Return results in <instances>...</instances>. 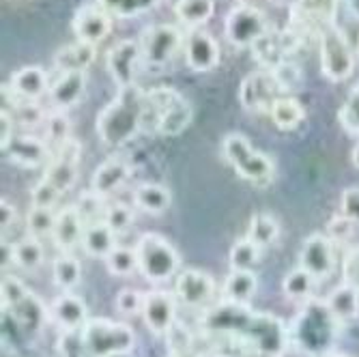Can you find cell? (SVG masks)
Masks as SVG:
<instances>
[{
	"mask_svg": "<svg viewBox=\"0 0 359 357\" xmlns=\"http://www.w3.org/2000/svg\"><path fill=\"white\" fill-rule=\"evenodd\" d=\"M147 90L132 84L118 88V95L97 116V136L106 147H123L144 132Z\"/></svg>",
	"mask_w": 359,
	"mask_h": 357,
	"instance_id": "cell-1",
	"label": "cell"
},
{
	"mask_svg": "<svg viewBox=\"0 0 359 357\" xmlns=\"http://www.w3.org/2000/svg\"><path fill=\"white\" fill-rule=\"evenodd\" d=\"M342 323L334 316L325 299H308L304 302L299 314L292 321L288 332L290 342L302 353L310 357H320L334 351V344L340 336Z\"/></svg>",
	"mask_w": 359,
	"mask_h": 357,
	"instance_id": "cell-2",
	"label": "cell"
},
{
	"mask_svg": "<svg viewBox=\"0 0 359 357\" xmlns=\"http://www.w3.org/2000/svg\"><path fill=\"white\" fill-rule=\"evenodd\" d=\"M194 119V108L175 88H151L147 90L144 108V132L161 136H179Z\"/></svg>",
	"mask_w": 359,
	"mask_h": 357,
	"instance_id": "cell-3",
	"label": "cell"
},
{
	"mask_svg": "<svg viewBox=\"0 0 359 357\" xmlns=\"http://www.w3.org/2000/svg\"><path fill=\"white\" fill-rule=\"evenodd\" d=\"M80 336L88 357H121L132 353L136 346L134 330L125 323L108 318H88Z\"/></svg>",
	"mask_w": 359,
	"mask_h": 357,
	"instance_id": "cell-4",
	"label": "cell"
},
{
	"mask_svg": "<svg viewBox=\"0 0 359 357\" xmlns=\"http://www.w3.org/2000/svg\"><path fill=\"white\" fill-rule=\"evenodd\" d=\"M138 271L144 280L159 284L177 276L181 267V256L175 245L157 233H144L136 243Z\"/></svg>",
	"mask_w": 359,
	"mask_h": 357,
	"instance_id": "cell-5",
	"label": "cell"
},
{
	"mask_svg": "<svg viewBox=\"0 0 359 357\" xmlns=\"http://www.w3.org/2000/svg\"><path fill=\"white\" fill-rule=\"evenodd\" d=\"M224 155L235 173L254 183V185H269L276 175V166L269 155L260 153L252 147V142L241 134H228L222 142Z\"/></svg>",
	"mask_w": 359,
	"mask_h": 357,
	"instance_id": "cell-6",
	"label": "cell"
},
{
	"mask_svg": "<svg viewBox=\"0 0 359 357\" xmlns=\"http://www.w3.org/2000/svg\"><path fill=\"white\" fill-rule=\"evenodd\" d=\"M318 46H320V69L323 76L332 82L346 80L355 69V56L348 46L344 30L336 24L323 28L318 32Z\"/></svg>",
	"mask_w": 359,
	"mask_h": 357,
	"instance_id": "cell-7",
	"label": "cell"
},
{
	"mask_svg": "<svg viewBox=\"0 0 359 357\" xmlns=\"http://www.w3.org/2000/svg\"><path fill=\"white\" fill-rule=\"evenodd\" d=\"M288 342H290L288 330L276 314L252 310V316L241 336L243 349H260V351H267V353L282 357Z\"/></svg>",
	"mask_w": 359,
	"mask_h": 357,
	"instance_id": "cell-8",
	"label": "cell"
},
{
	"mask_svg": "<svg viewBox=\"0 0 359 357\" xmlns=\"http://www.w3.org/2000/svg\"><path fill=\"white\" fill-rule=\"evenodd\" d=\"M183 46V32L172 24H157L142 32L140 50L142 62L151 69H161L179 54Z\"/></svg>",
	"mask_w": 359,
	"mask_h": 357,
	"instance_id": "cell-9",
	"label": "cell"
},
{
	"mask_svg": "<svg viewBox=\"0 0 359 357\" xmlns=\"http://www.w3.org/2000/svg\"><path fill=\"white\" fill-rule=\"evenodd\" d=\"M306 39L308 37L302 35V32L292 26L282 28V30H267L265 35L252 46V54L263 65V69H273L280 62L290 60V56L295 52H299Z\"/></svg>",
	"mask_w": 359,
	"mask_h": 357,
	"instance_id": "cell-10",
	"label": "cell"
},
{
	"mask_svg": "<svg viewBox=\"0 0 359 357\" xmlns=\"http://www.w3.org/2000/svg\"><path fill=\"white\" fill-rule=\"evenodd\" d=\"M280 97H284V88L271 69L250 74L239 86L241 106L252 114H269Z\"/></svg>",
	"mask_w": 359,
	"mask_h": 357,
	"instance_id": "cell-11",
	"label": "cell"
},
{
	"mask_svg": "<svg viewBox=\"0 0 359 357\" xmlns=\"http://www.w3.org/2000/svg\"><path fill=\"white\" fill-rule=\"evenodd\" d=\"M267 30V18L263 15V11L250 5H237L233 11H228L224 22V32L228 41L239 48H252Z\"/></svg>",
	"mask_w": 359,
	"mask_h": 357,
	"instance_id": "cell-12",
	"label": "cell"
},
{
	"mask_svg": "<svg viewBox=\"0 0 359 357\" xmlns=\"http://www.w3.org/2000/svg\"><path fill=\"white\" fill-rule=\"evenodd\" d=\"M80 155H82L80 142L76 138H69L67 142H62L60 147H56V153L50 159L46 175H43V181L50 183L60 194V196H62V194H67L78 181Z\"/></svg>",
	"mask_w": 359,
	"mask_h": 357,
	"instance_id": "cell-13",
	"label": "cell"
},
{
	"mask_svg": "<svg viewBox=\"0 0 359 357\" xmlns=\"http://www.w3.org/2000/svg\"><path fill=\"white\" fill-rule=\"evenodd\" d=\"M338 13V0H295L290 9V26L302 35H316L334 24Z\"/></svg>",
	"mask_w": 359,
	"mask_h": 357,
	"instance_id": "cell-14",
	"label": "cell"
},
{
	"mask_svg": "<svg viewBox=\"0 0 359 357\" xmlns=\"http://www.w3.org/2000/svg\"><path fill=\"white\" fill-rule=\"evenodd\" d=\"M299 267L316 282L330 278L336 269V250L327 235H310L299 252Z\"/></svg>",
	"mask_w": 359,
	"mask_h": 357,
	"instance_id": "cell-15",
	"label": "cell"
},
{
	"mask_svg": "<svg viewBox=\"0 0 359 357\" xmlns=\"http://www.w3.org/2000/svg\"><path fill=\"white\" fill-rule=\"evenodd\" d=\"M140 62H142V50H140V41L136 39L118 41L106 56V67L118 88L136 84Z\"/></svg>",
	"mask_w": 359,
	"mask_h": 357,
	"instance_id": "cell-16",
	"label": "cell"
},
{
	"mask_svg": "<svg viewBox=\"0 0 359 357\" xmlns=\"http://www.w3.org/2000/svg\"><path fill=\"white\" fill-rule=\"evenodd\" d=\"M175 295L187 308H207L215 295V280L203 269H185L177 276Z\"/></svg>",
	"mask_w": 359,
	"mask_h": 357,
	"instance_id": "cell-17",
	"label": "cell"
},
{
	"mask_svg": "<svg viewBox=\"0 0 359 357\" xmlns=\"http://www.w3.org/2000/svg\"><path fill=\"white\" fill-rule=\"evenodd\" d=\"M140 314L151 334L168 336L177 323V304L166 290H151V293H144Z\"/></svg>",
	"mask_w": 359,
	"mask_h": 357,
	"instance_id": "cell-18",
	"label": "cell"
},
{
	"mask_svg": "<svg viewBox=\"0 0 359 357\" xmlns=\"http://www.w3.org/2000/svg\"><path fill=\"white\" fill-rule=\"evenodd\" d=\"M72 28H74V35L78 37V41L100 43L110 35L112 20H110V13L104 11L100 5L86 3L76 11V15L72 20Z\"/></svg>",
	"mask_w": 359,
	"mask_h": 357,
	"instance_id": "cell-19",
	"label": "cell"
},
{
	"mask_svg": "<svg viewBox=\"0 0 359 357\" xmlns=\"http://www.w3.org/2000/svg\"><path fill=\"white\" fill-rule=\"evenodd\" d=\"M185 60L189 69L205 74L217 67L219 62V46L205 30H194L185 41Z\"/></svg>",
	"mask_w": 359,
	"mask_h": 357,
	"instance_id": "cell-20",
	"label": "cell"
},
{
	"mask_svg": "<svg viewBox=\"0 0 359 357\" xmlns=\"http://www.w3.org/2000/svg\"><path fill=\"white\" fill-rule=\"evenodd\" d=\"M50 318L62 332H78L86 325L88 321V308L78 295L65 293L56 297L50 306Z\"/></svg>",
	"mask_w": 359,
	"mask_h": 357,
	"instance_id": "cell-21",
	"label": "cell"
},
{
	"mask_svg": "<svg viewBox=\"0 0 359 357\" xmlns=\"http://www.w3.org/2000/svg\"><path fill=\"white\" fill-rule=\"evenodd\" d=\"M84 220L78 207H65L60 213H56V224H54V233L52 239L54 243L62 250L69 252L76 245L82 243L84 239Z\"/></svg>",
	"mask_w": 359,
	"mask_h": 357,
	"instance_id": "cell-22",
	"label": "cell"
},
{
	"mask_svg": "<svg viewBox=\"0 0 359 357\" xmlns=\"http://www.w3.org/2000/svg\"><path fill=\"white\" fill-rule=\"evenodd\" d=\"M129 173L132 170H129L125 157H110L95 170L90 179V191H95L102 198H108L110 194H114L129 179Z\"/></svg>",
	"mask_w": 359,
	"mask_h": 357,
	"instance_id": "cell-23",
	"label": "cell"
},
{
	"mask_svg": "<svg viewBox=\"0 0 359 357\" xmlns=\"http://www.w3.org/2000/svg\"><path fill=\"white\" fill-rule=\"evenodd\" d=\"M7 90L18 102H37L48 90V74L41 67H24L11 76Z\"/></svg>",
	"mask_w": 359,
	"mask_h": 357,
	"instance_id": "cell-24",
	"label": "cell"
},
{
	"mask_svg": "<svg viewBox=\"0 0 359 357\" xmlns=\"http://www.w3.org/2000/svg\"><path fill=\"white\" fill-rule=\"evenodd\" d=\"M5 153L13 164L24 166V168H37L52 159L48 144L32 136H15Z\"/></svg>",
	"mask_w": 359,
	"mask_h": 357,
	"instance_id": "cell-25",
	"label": "cell"
},
{
	"mask_svg": "<svg viewBox=\"0 0 359 357\" xmlns=\"http://www.w3.org/2000/svg\"><path fill=\"white\" fill-rule=\"evenodd\" d=\"M7 314L13 318V323L22 332H26V334H39L41 328H43V323H46V318L50 316V310H46V306L41 304V299L37 295L28 293L20 304L9 308Z\"/></svg>",
	"mask_w": 359,
	"mask_h": 357,
	"instance_id": "cell-26",
	"label": "cell"
},
{
	"mask_svg": "<svg viewBox=\"0 0 359 357\" xmlns=\"http://www.w3.org/2000/svg\"><path fill=\"white\" fill-rule=\"evenodd\" d=\"M86 88V74L84 72H72V74H62L56 84L50 88V102L54 110L65 112L72 108L74 104L80 102V97Z\"/></svg>",
	"mask_w": 359,
	"mask_h": 357,
	"instance_id": "cell-27",
	"label": "cell"
},
{
	"mask_svg": "<svg viewBox=\"0 0 359 357\" xmlns=\"http://www.w3.org/2000/svg\"><path fill=\"white\" fill-rule=\"evenodd\" d=\"M97 56V48L95 43H86V41H76L65 46L56 52L54 56V67L60 74H72V72H86L93 60Z\"/></svg>",
	"mask_w": 359,
	"mask_h": 357,
	"instance_id": "cell-28",
	"label": "cell"
},
{
	"mask_svg": "<svg viewBox=\"0 0 359 357\" xmlns=\"http://www.w3.org/2000/svg\"><path fill=\"white\" fill-rule=\"evenodd\" d=\"M82 248L88 256L104 258L106 261V258L112 254V250L116 248V233L106 224V220H97L93 224H86Z\"/></svg>",
	"mask_w": 359,
	"mask_h": 357,
	"instance_id": "cell-29",
	"label": "cell"
},
{
	"mask_svg": "<svg viewBox=\"0 0 359 357\" xmlns=\"http://www.w3.org/2000/svg\"><path fill=\"white\" fill-rule=\"evenodd\" d=\"M258 290V278L250 269H233L224 280V299L248 306Z\"/></svg>",
	"mask_w": 359,
	"mask_h": 357,
	"instance_id": "cell-30",
	"label": "cell"
},
{
	"mask_svg": "<svg viewBox=\"0 0 359 357\" xmlns=\"http://www.w3.org/2000/svg\"><path fill=\"white\" fill-rule=\"evenodd\" d=\"M134 203L149 215H161L172 203L170 189L159 183H140L134 189Z\"/></svg>",
	"mask_w": 359,
	"mask_h": 357,
	"instance_id": "cell-31",
	"label": "cell"
},
{
	"mask_svg": "<svg viewBox=\"0 0 359 357\" xmlns=\"http://www.w3.org/2000/svg\"><path fill=\"white\" fill-rule=\"evenodd\" d=\"M325 302L340 323H351L359 316V293L346 282L336 286Z\"/></svg>",
	"mask_w": 359,
	"mask_h": 357,
	"instance_id": "cell-32",
	"label": "cell"
},
{
	"mask_svg": "<svg viewBox=\"0 0 359 357\" xmlns=\"http://www.w3.org/2000/svg\"><path fill=\"white\" fill-rule=\"evenodd\" d=\"M269 116L276 123V127L284 129V132H290V129H297L306 121V110L299 100L284 95L273 104Z\"/></svg>",
	"mask_w": 359,
	"mask_h": 357,
	"instance_id": "cell-33",
	"label": "cell"
},
{
	"mask_svg": "<svg viewBox=\"0 0 359 357\" xmlns=\"http://www.w3.org/2000/svg\"><path fill=\"white\" fill-rule=\"evenodd\" d=\"M215 13V0H177L175 15L187 26H201Z\"/></svg>",
	"mask_w": 359,
	"mask_h": 357,
	"instance_id": "cell-34",
	"label": "cell"
},
{
	"mask_svg": "<svg viewBox=\"0 0 359 357\" xmlns=\"http://www.w3.org/2000/svg\"><path fill=\"white\" fill-rule=\"evenodd\" d=\"M280 237V224L269 213H254L248 226V239H252L258 248H269Z\"/></svg>",
	"mask_w": 359,
	"mask_h": 357,
	"instance_id": "cell-35",
	"label": "cell"
},
{
	"mask_svg": "<svg viewBox=\"0 0 359 357\" xmlns=\"http://www.w3.org/2000/svg\"><path fill=\"white\" fill-rule=\"evenodd\" d=\"M314 284H316V280L306 269L297 267V269H292L284 276L282 293L292 302H308V299H312Z\"/></svg>",
	"mask_w": 359,
	"mask_h": 357,
	"instance_id": "cell-36",
	"label": "cell"
},
{
	"mask_svg": "<svg viewBox=\"0 0 359 357\" xmlns=\"http://www.w3.org/2000/svg\"><path fill=\"white\" fill-rule=\"evenodd\" d=\"M13 263L20 269L35 271L43 265V245L37 237H26L13 243Z\"/></svg>",
	"mask_w": 359,
	"mask_h": 357,
	"instance_id": "cell-37",
	"label": "cell"
},
{
	"mask_svg": "<svg viewBox=\"0 0 359 357\" xmlns=\"http://www.w3.org/2000/svg\"><path fill=\"white\" fill-rule=\"evenodd\" d=\"M52 276H54V284L62 290H72L74 286L80 284L82 280V265L76 256L72 254H60L56 261H54V267H52Z\"/></svg>",
	"mask_w": 359,
	"mask_h": 357,
	"instance_id": "cell-38",
	"label": "cell"
},
{
	"mask_svg": "<svg viewBox=\"0 0 359 357\" xmlns=\"http://www.w3.org/2000/svg\"><path fill=\"white\" fill-rule=\"evenodd\" d=\"M157 3L159 0H97V5L104 11L116 18H136L140 13L155 9Z\"/></svg>",
	"mask_w": 359,
	"mask_h": 357,
	"instance_id": "cell-39",
	"label": "cell"
},
{
	"mask_svg": "<svg viewBox=\"0 0 359 357\" xmlns=\"http://www.w3.org/2000/svg\"><path fill=\"white\" fill-rule=\"evenodd\" d=\"M54 224H56V213L50 207H30L26 215V229L30 237H48L54 233Z\"/></svg>",
	"mask_w": 359,
	"mask_h": 357,
	"instance_id": "cell-40",
	"label": "cell"
},
{
	"mask_svg": "<svg viewBox=\"0 0 359 357\" xmlns=\"http://www.w3.org/2000/svg\"><path fill=\"white\" fill-rule=\"evenodd\" d=\"M106 267L112 276L125 278L132 276L138 269V256H136V248H114L112 254L106 258Z\"/></svg>",
	"mask_w": 359,
	"mask_h": 357,
	"instance_id": "cell-41",
	"label": "cell"
},
{
	"mask_svg": "<svg viewBox=\"0 0 359 357\" xmlns=\"http://www.w3.org/2000/svg\"><path fill=\"white\" fill-rule=\"evenodd\" d=\"M260 250L252 239H239L233 248H231V256H228V261H231V269H252L258 258H260Z\"/></svg>",
	"mask_w": 359,
	"mask_h": 357,
	"instance_id": "cell-42",
	"label": "cell"
},
{
	"mask_svg": "<svg viewBox=\"0 0 359 357\" xmlns=\"http://www.w3.org/2000/svg\"><path fill=\"white\" fill-rule=\"evenodd\" d=\"M72 123L67 119V114L54 110L52 114H48L46 119V136L54 147H60L62 142H67L72 138Z\"/></svg>",
	"mask_w": 359,
	"mask_h": 357,
	"instance_id": "cell-43",
	"label": "cell"
},
{
	"mask_svg": "<svg viewBox=\"0 0 359 357\" xmlns=\"http://www.w3.org/2000/svg\"><path fill=\"white\" fill-rule=\"evenodd\" d=\"M28 293H30V290L24 286L22 280H18L15 276H5L3 278V284H0V299H3V312H7L15 304H20Z\"/></svg>",
	"mask_w": 359,
	"mask_h": 357,
	"instance_id": "cell-44",
	"label": "cell"
},
{
	"mask_svg": "<svg viewBox=\"0 0 359 357\" xmlns=\"http://www.w3.org/2000/svg\"><path fill=\"white\" fill-rule=\"evenodd\" d=\"M338 121L348 134H359V84L351 90L348 100L340 108Z\"/></svg>",
	"mask_w": 359,
	"mask_h": 357,
	"instance_id": "cell-45",
	"label": "cell"
},
{
	"mask_svg": "<svg viewBox=\"0 0 359 357\" xmlns=\"http://www.w3.org/2000/svg\"><path fill=\"white\" fill-rule=\"evenodd\" d=\"M104 220H106V224L110 226V229L118 235V233L127 231L129 226L134 224V211L129 209L127 205H123V203H116V205H110L106 209Z\"/></svg>",
	"mask_w": 359,
	"mask_h": 357,
	"instance_id": "cell-46",
	"label": "cell"
},
{
	"mask_svg": "<svg viewBox=\"0 0 359 357\" xmlns=\"http://www.w3.org/2000/svg\"><path fill=\"white\" fill-rule=\"evenodd\" d=\"M271 72H273V76L278 78V82H280V86L284 88V93H290L292 88H297V86L302 84V80H304L302 69H299L292 60L280 62L278 67H273Z\"/></svg>",
	"mask_w": 359,
	"mask_h": 357,
	"instance_id": "cell-47",
	"label": "cell"
},
{
	"mask_svg": "<svg viewBox=\"0 0 359 357\" xmlns=\"http://www.w3.org/2000/svg\"><path fill=\"white\" fill-rule=\"evenodd\" d=\"M142 302H144V295L138 293L134 288H125L116 295L114 299V306L121 314L125 316H134V314H140L142 312Z\"/></svg>",
	"mask_w": 359,
	"mask_h": 357,
	"instance_id": "cell-48",
	"label": "cell"
},
{
	"mask_svg": "<svg viewBox=\"0 0 359 357\" xmlns=\"http://www.w3.org/2000/svg\"><path fill=\"white\" fill-rule=\"evenodd\" d=\"M353 231H355V224L344 215V213H338L334 215L330 222H327V237L336 243V241H346L353 237Z\"/></svg>",
	"mask_w": 359,
	"mask_h": 357,
	"instance_id": "cell-49",
	"label": "cell"
},
{
	"mask_svg": "<svg viewBox=\"0 0 359 357\" xmlns=\"http://www.w3.org/2000/svg\"><path fill=\"white\" fill-rule=\"evenodd\" d=\"M58 198H60V194L43 179L32 187V207H50L52 209Z\"/></svg>",
	"mask_w": 359,
	"mask_h": 357,
	"instance_id": "cell-50",
	"label": "cell"
},
{
	"mask_svg": "<svg viewBox=\"0 0 359 357\" xmlns=\"http://www.w3.org/2000/svg\"><path fill=\"white\" fill-rule=\"evenodd\" d=\"M340 209L355 226H359V187H348L342 191Z\"/></svg>",
	"mask_w": 359,
	"mask_h": 357,
	"instance_id": "cell-51",
	"label": "cell"
},
{
	"mask_svg": "<svg viewBox=\"0 0 359 357\" xmlns=\"http://www.w3.org/2000/svg\"><path fill=\"white\" fill-rule=\"evenodd\" d=\"M344 282L359 293V245L351 248L344 256Z\"/></svg>",
	"mask_w": 359,
	"mask_h": 357,
	"instance_id": "cell-52",
	"label": "cell"
},
{
	"mask_svg": "<svg viewBox=\"0 0 359 357\" xmlns=\"http://www.w3.org/2000/svg\"><path fill=\"white\" fill-rule=\"evenodd\" d=\"M18 114H20L22 125H26V127H35L48 119L46 112L39 106H35V102H22V106H18Z\"/></svg>",
	"mask_w": 359,
	"mask_h": 357,
	"instance_id": "cell-53",
	"label": "cell"
},
{
	"mask_svg": "<svg viewBox=\"0 0 359 357\" xmlns=\"http://www.w3.org/2000/svg\"><path fill=\"white\" fill-rule=\"evenodd\" d=\"M13 121H11V114L3 108V112H0V149H3V153L9 149L11 140H13Z\"/></svg>",
	"mask_w": 359,
	"mask_h": 357,
	"instance_id": "cell-54",
	"label": "cell"
},
{
	"mask_svg": "<svg viewBox=\"0 0 359 357\" xmlns=\"http://www.w3.org/2000/svg\"><path fill=\"white\" fill-rule=\"evenodd\" d=\"M15 220V209L9 201H0V231H3V235L11 229V224Z\"/></svg>",
	"mask_w": 359,
	"mask_h": 357,
	"instance_id": "cell-55",
	"label": "cell"
},
{
	"mask_svg": "<svg viewBox=\"0 0 359 357\" xmlns=\"http://www.w3.org/2000/svg\"><path fill=\"white\" fill-rule=\"evenodd\" d=\"M239 357H280V355H273V353H267V351H260V349H243Z\"/></svg>",
	"mask_w": 359,
	"mask_h": 357,
	"instance_id": "cell-56",
	"label": "cell"
},
{
	"mask_svg": "<svg viewBox=\"0 0 359 357\" xmlns=\"http://www.w3.org/2000/svg\"><path fill=\"white\" fill-rule=\"evenodd\" d=\"M346 9H348L355 18H359V0H346Z\"/></svg>",
	"mask_w": 359,
	"mask_h": 357,
	"instance_id": "cell-57",
	"label": "cell"
},
{
	"mask_svg": "<svg viewBox=\"0 0 359 357\" xmlns=\"http://www.w3.org/2000/svg\"><path fill=\"white\" fill-rule=\"evenodd\" d=\"M351 161H353V166L355 168H359V142L353 147V151H351Z\"/></svg>",
	"mask_w": 359,
	"mask_h": 357,
	"instance_id": "cell-58",
	"label": "cell"
},
{
	"mask_svg": "<svg viewBox=\"0 0 359 357\" xmlns=\"http://www.w3.org/2000/svg\"><path fill=\"white\" fill-rule=\"evenodd\" d=\"M320 357H348V355L338 353V351H330V353H325V355H320Z\"/></svg>",
	"mask_w": 359,
	"mask_h": 357,
	"instance_id": "cell-59",
	"label": "cell"
},
{
	"mask_svg": "<svg viewBox=\"0 0 359 357\" xmlns=\"http://www.w3.org/2000/svg\"><path fill=\"white\" fill-rule=\"evenodd\" d=\"M235 3H237V5H245V3H248V0H235Z\"/></svg>",
	"mask_w": 359,
	"mask_h": 357,
	"instance_id": "cell-60",
	"label": "cell"
},
{
	"mask_svg": "<svg viewBox=\"0 0 359 357\" xmlns=\"http://www.w3.org/2000/svg\"><path fill=\"white\" fill-rule=\"evenodd\" d=\"M271 3H284V0H271Z\"/></svg>",
	"mask_w": 359,
	"mask_h": 357,
	"instance_id": "cell-61",
	"label": "cell"
},
{
	"mask_svg": "<svg viewBox=\"0 0 359 357\" xmlns=\"http://www.w3.org/2000/svg\"><path fill=\"white\" fill-rule=\"evenodd\" d=\"M357 54H359V39H357Z\"/></svg>",
	"mask_w": 359,
	"mask_h": 357,
	"instance_id": "cell-62",
	"label": "cell"
}]
</instances>
